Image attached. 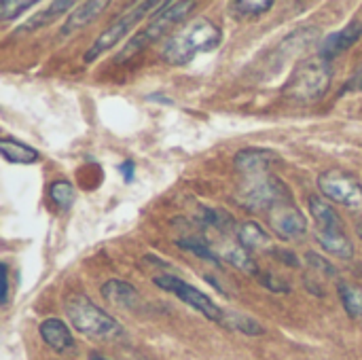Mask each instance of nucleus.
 <instances>
[{"mask_svg": "<svg viewBox=\"0 0 362 360\" xmlns=\"http://www.w3.org/2000/svg\"><path fill=\"white\" fill-rule=\"evenodd\" d=\"M223 40L221 28L208 19V17H197L189 21L182 30H178L161 49V57L165 64L172 66H182L191 62L197 53H208L214 51Z\"/></svg>", "mask_w": 362, "mask_h": 360, "instance_id": "obj_1", "label": "nucleus"}, {"mask_svg": "<svg viewBox=\"0 0 362 360\" xmlns=\"http://www.w3.org/2000/svg\"><path fill=\"white\" fill-rule=\"evenodd\" d=\"M66 314H68V320L72 323V327L87 337L104 339V342H115V339L123 337V327L85 295L68 297Z\"/></svg>", "mask_w": 362, "mask_h": 360, "instance_id": "obj_2", "label": "nucleus"}, {"mask_svg": "<svg viewBox=\"0 0 362 360\" xmlns=\"http://www.w3.org/2000/svg\"><path fill=\"white\" fill-rule=\"evenodd\" d=\"M331 76H333V72H331L329 59H325L322 55L308 57L291 74V79L284 87V95L288 100H295L301 104L316 102V100L325 98V93L329 91Z\"/></svg>", "mask_w": 362, "mask_h": 360, "instance_id": "obj_3", "label": "nucleus"}, {"mask_svg": "<svg viewBox=\"0 0 362 360\" xmlns=\"http://www.w3.org/2000/svg\"><path fill=\"white\" fill-rule=\"evenodd\" d=\"M193 8H195V2H168V4L153 17V21L127 42V47H125L123 53L117 57V62H119V59H125V57H132L134 53H138V51H142L144 47L153 45L155 40H159L174 23H178L180 19H185Z\"/></svg>", "mask_w": 362, "mask_h": 360, "instance_id": "obj_4", "label": "nucleus"}, {"mask_svg": "<svg viewBox=\"0 0 362 360\" xmlns=\"http://www.w3.org/2000/svg\"><path fill=\"white\" fill-rule=\"evenodd\" d=\"M165 4L163 2H140V4H136L134 8H129V11H125L121 17H117L115 21H110L108 25H106V30L91 42V47L85 51V55H83V59L85 62H93V59H98L104 51H108L110 47H115L146 13H148V8H163Z\"/></svg>", "mask_w": 362, "mask_h": 360, "instance_id": "obj_5", "label": "nucleus"}, {"mask_svg": "<svg viewBox=\"0 0 362 360\" xmlns=\"http://www.w3.org/2000/svg\"><path fill=\"white\" fill-rule=\"evenodd\" d=\"M318 187L325 197L350 210H362V185L350 172L337 168L327 170L318 176Z\"/></svg>", "mask_w": 362, "mask_h": 360, "instance_id": "obj_6", "label": "nucleus"}, {"mask_svg": "<svg viewBox=\"0 0 362 360\" xmlns=\"http://www.w3.org/2000/svg\"><path fill=\"white\" fill-rule=\"evenodd\" d=\"M240 199L248 210H267L269 212L274 206L291 199V193L276 176L261 174V176H255V180H250V185H246Z\"/></svg>", "mask_w": 362, "mask_h": 360, "instance_id": "obj_7", "label": "nucleus"}, {"mask_svg": "<svg viewBox=\"0 0 362 360\" xmlns=\"http://www.w3.org/2000/svg\"><path fill=\"white\" fill-rule=\"evenodd\" d=\"M155 284L159 286V289H163V291H168V293H174L180 301H185L187 306H191L193 310H197L199 314H204L208 320H214V323H223V316H225V312L208 297V295H204L202 291H197L195 286H191V284H187L185 280H180V278H176V276H170V274H165V276H157L155 278Z\"/></svg>", "mask_w": 362, "mask_h": 360, "instance_id": "obj_8", "label": "nucleus"}, {"mask_svg": "<svg viewBox=\"0 0 362 360\" xmlns=\"http://www.w3.org/2000/svg\"><path fill=\"white\" fill-rule=\"evenodd\" d=\"M267 216H269L272 229H274L276 236L282 238V240H297V238L305 236V231H308V221H305V216L301 214V210H299L291 199H286V202L274 206V208L267 212Z\"/></svg>", "mask_w": 362, "mask_h": 360, "instance_id": "obj_9", "label": "nucleus"}, {"mask_svg": "<svg viewBox=\"0 0 362 360\" xmlns=\"http://www.w3.org/2000/svg\"><path fill=\"white\" fill-rule=\"evenodd\" d=\"M362 34V23L361 21H350L344 30H339V32H333V34H329L327 38H325V42H322V47H320V55L325 57V59H333V57H337L339 53H344V51H348L358 38H361Z\"/></svg>", "mask_w": 362, "mask_h": 360, "instance_id": "obj_10", "label": "nucleus"}, {"mask_svg": "<svg viewBox=\"0 0 362 360\" xmlns=\"http://www.w3.org/2000/svg\"><path fill=\"white\" fill-rule=\"evenodd\" d=\"M278 161V155L267 149H244L235 155V168L244 174H267V170Z\"/></svg>", "mask_w": 362, "mask_h": 360, "instance_id": "obj_11", "label": "nucleus"}, {"mask_svg": "<svg viewBox=\"0 0 362 360\" xmlns=\"http://www.w3.org/2000/svg\"><path fill=\"white\" fill-rule=\"evenodd\" d=\"M40 337L55 352H68V350L74 348L72 333L59 318H47L40 325Z\"/></svg>", "mask_w": 362, "mask_h": 360, "instance_id": "obj_12", "label": "nucleus"}, {"mask_svg": "<svg viewBox=\"0 0 362 360\" xmlns=\"http://www.w3.org/2000/svg\"><path fill=\"white\" fill-rule=\"evenodd\" d=\"M310 212L316 221V233H335V231H344V223L339 219V214L335 212V208L331 204H327L322 197L312 195L310 197Z\"/></svg>", "mask_w": 362, "mask_h": 360, "instance_id": "obj_13", "label": "nucleus"}, {"mask_svg": "<svg viewBox=\"0 0 362 360\" xmlns=\"http://www.w3.org/2000/svg\"><path fill=\"white\" fill-rule=\"evenodd\" d=\"M106 6H108L106 0H95V2H85V4H81L76 11L70 13L66 25L62 28V36H70V34L78 32L81 28H85L87 23H91Z\"/></svg>", "mask_w": 362, "mask_h": 360, "instance_id": "obj_14", "label": "nucleus"}, {"mask_svg": "<svg viewBox=\"0 0 362 360\" xmlns=\"http://www.w3.org/2000/svg\"><path fill=\"white\" fill-rule=\"evenodd\" d=\"M0 153L8 163H15V166H32L40 159L36 149H32L15 138H8V136L0 138Z\"/></svg>", "mask_w": 362, "mask_h": 360, "instance_id": "obj_15", "label": "nucleus"}, {"mask_svg": "<svg viewBox=\"0 0 362 360\" xmlns=\"http://www.w3.org/2000/svg\"><path fill=\"white\" fill-rule=\"evenodd\" d=\"M238 240H240V246L246 248L248 252L250 250H255V252H259V250H274L269 233L259 223H255V221H248V223H244L238 229Z\"/></svg>", "mask_w": 362, "mask_h": 360, "instance_id": "obj_16", "label": "nucleus"}, {"mask_svg": "<svg viewBox=\"0 0 362 360\" xmlns=\"http://www.w3.org/2000/svg\"><path fill=\"white\" fill-rule=\"evenodd\" d=\"M100 293L106 301H110L119 308H136V303L140 301L138 291L129 282H123V280H108Z\"/></svg>", "mask_w": 362, "mask_h": 360, "instance_id": "obj_17", "label": "nucleus"}, {"mask_svg": "<svg viewBox=\"0 0 362 360\" xmlns=\"http://www.w3.org/2000/svg\"><path fill=\"white\" fill-rule=\"evenodd\" d=\"M216 250H218L221 259H225L229 265H233V267H238V269H242V272H246V274H250V276H259L257 263L252 261V257L248 255V250L242 248L240 244L223 242Z\"/></svg>", "mask_w": 362, "mask_h": 360, "instance_id": "obj_18", "label": "nucleus"}, {"mask_svg": "<svg viewBox=\"0 0 362 360\" xmlns=\"http://www.w3.org/2000/svg\"><path fill=\"white\" fill-rule=\"evenodd\" d=\"M316 240H318V244H320L327 252H331V255H335V257H339V259H352V257H354V246H352L350 238L346 236V231L316 233Z\"/></svg>", "mask_w": 362, "mask_h": 360, "instance_id": "obj_19", "label": "nucleus"}, {"mask_svg": "<svg viewBox=\"0 0 362 360\" xmlns=\"http://www.w3.org/2000/svg\"><path fill=\"white\" fill-rule=\"evenodd\" d=\"M72 6H74V2H72V0L51 2L45 11H40L38 15H34L32 19H28V21L21 25V30H19V32H32V30L42 28V25H49L53 19H57L59 15H64V13H66V11H70Z\"/></svg>", "mask_w": 362, "mask_h": 360, "instance_id": "obj_20", "label": "nucleus"}, {"mask_svg": "<svg viewBox=\"0 0 362 360\" xmlns=\"http://www.w3.org/2000/svg\"><path fill=\"white\" fill-rule=\"evenodd\" d=\"M339 291V299L346 308V312L352 318H362V289L356 284H350L346 280H339L337 284Z\"/></svg>", "mask_w": 362, "mask_h": 360, "instance_id": "obj_21", "label": "nucleus"}, {"mask_svg": "<svg viewBox=\"0 0 362 360\" xmlns=\"http://www.w3.org/2000/svg\"><path fill=\"white\" fill-rule=\"evenodd\" d=\"M223 325L233 329V331H240L244 335H250V337L265 333V329L257 320H252L250 316H244V314H225L223 316Z\"/></svg>", "mask_w": 362, "mask_h": 360, "instance_id": "obj_22", "label": "nucleus"}, {"mask_svg": "<svg viewBox=\"0 0 362 360\" xmlns=\"http://www.w3.org/2000/svg\"><path fill=\"white\" fill-rule=\"evenodd\" d=\"M176 244H178L182 250H187V252H191V255H195V257H199V259H204V261H210V263H214V265L221 263L218 255H216V252L208 246V242L202 240V238H187V240H178Z\"/></svg>", "mask_w": 362, "mask_h": 360, "instance_id": "obj_23", "label": "nucleus"}, {"mask_svg": "<svg viewBox=\"0 0 362 360\" xmlns=\"http://www.w3.org/2000/svg\"><path fill=\"white\" fill-rule=\"evenodd\" d=\"M49 195H51L53 204H55L57 208H62V210H68V208L74 204V199H76V191H74V187H72L68 180H57V182H53Z\"/></svg>", "mask_w": 362, "mask_h": 360, "instance_id": "obj_24", "label": "nucleus"}, {"mask_svg": "<svg viewBox=\"0 0 362 360\" xmlns=\"http://www.w3.org/2000/svg\"><path fill=\"white\" fill-rule=\"evenodd\" d=\"M30 6H34V2H32V0H25V2H13V0H4V2L0 4V19H2V21H6V19H13L15 15H19L21 11H25V8H30Z\"/></svg>", "mask_w": 362, "mask_h": 360, "instance_id": "obj_25", "label": "nucleus"}, {"mask_svg": "<svg viewBox=\"0 0 362 360\" xmlns=\"http://www.w3.org/2000/svg\"><path fill=\"white\" fill-rule=\"evenodd\" d=\"M272 6H274L272 0H263V2H235V8L242 15H261V13H267Z\"/></svg>", "mask_w": 362, "mask_h": 360, "instance_id": "obj_26", "label": "nucleus"}, {"mask_svg": "<svg viewBox=\"0 0 362 360\" xmlns=\"http://www.w3.org/2000/svg\"><path fill=\"white\" fill-rule=\"evenodd\" d=\"M308 261H310V263H312V267H314V269H318V272H325V274H329V276H333V274H335V267H333L329 261H325L322 257L314 255V252H310V255H308Z\"/></svg>", "mask_w": 362, "mask_h": 360, "instance_id": "obj_27", "label": "nucleus"}, {"mask_svg": "<svg viewBox=\"0 0 362 360\" xmlns=\"http://www.w3.org/2000/svg\"><path fill=\"white\" fill-rule=\"evenodd\" d=\"M259 278H261V282L267 286V289H272V291H288V284H280L282 280L280 278H276L274 274H259Z\"/></svg>", "mask_w": 362, "mask_h": 360, "instance_id": "obj_28", "label": "nucleus"}, {"mask_svg": "<svg viewBox=\"0 0 362 360\" xmlns=\"http://www.w3.org/2000/svg\"><path fill=\"white\" fill-rule=\"evenodd\" d=\"M134 170H136V163H134V161H123V163L119 166V172L123 174L125 182H132V180H134Z\"/></svg>", "mask_w": 362, "mask_h": 360, "instance_id": "obj_29", "label": "nucleus"}, {"mask_svg": "<svg viewBox=\"0 0 362 360\" xmlns=\"http://www.w3.org/2000/svg\"><path fill=\"white\" fill-rule=\"evenodd\" d=\"M2 276H4V293H2V306H6L8 303V267L6 265H2Z\"/></svg>", "mask_w": 362, "mask_h": 360, "instance_id": "obj_30", "label": "nucleus"}, {"mask_svg": "<svg viewBox=\"0 0 362 360\" xmlns=\"http://www.w3.org/2000/svg\"><path fill=\"white\" fill-rule=\"evenodd\" d=\"M276 255H278L280 259H284L286 263L291 261V265H293V267H297V259H295V255H291V252H282V250H276Z\"/></svg>", "mask_w": 362, "mask_h": 360, "instance_id": "obj_31", "label": "nucleus"}, {"mask_svg": "<svg viewBox=\"0 0 362 360\" xmlns=\"http://www.w3.org/2000/svg\"><path fill=\"white\" fill-rule=\"evenodd\" d=\"M89 360H108V359H104L102 354H98V352H91L89 354Z\"/></svg>", "mask_w": 362, "mask_h": 360, "instance_id": "obj_32", "label": "nucleus"}, {"mask_svg": "<svg viewBox=\"0 0 362 360\" xmlns=\"http://www.w3.org/2000/svg\"><path fill=\"white\" fill-rule=\"evenodd\" d=\"M356 233H358V238L362 240V219L356 223Z\"/></svg>", "mask_w": 362, "mask_h": 360, "instance_id": "obj_33", "label": "nucleus"}, {"mask_svg": "<svg viewBox=\"0 0 362 360\" xmlns=\"http://www.w3.org/2000/svg\"><path fill=\"white\" fill-rule=\"evenodd\" d=\"M136 360H148V359H142V356H138V359H136Z\"/></svg>", "mask_w": 362, "mask_h": 360, "instance_id": "obj_34", "label": "nucleus"}, {"mask_svg": "<svg viewBox=\"0 0 362 360\" xmlns=\"http://www.w3.org/2000/svg\"><path fill=\"white\" fill-rule=\"evenodd\" d=\"M361 87H362V83H361Z\"/></svg>", "mask_w": 362, "mask_h": 360, "instance_id": "obj_35", "label": "nucleus"}]
</instances>
